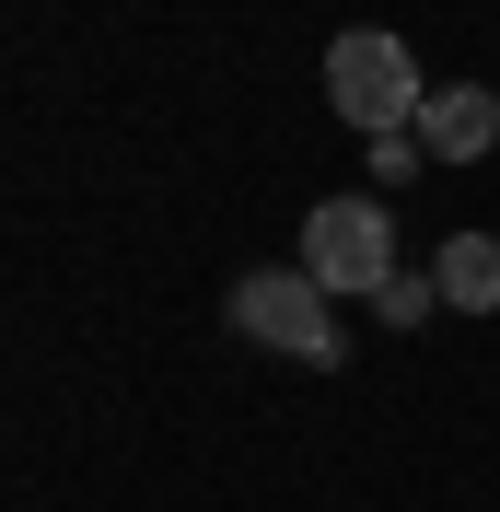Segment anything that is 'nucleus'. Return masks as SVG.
<instances>
[{
  "mask_svg": "<svg viewBox=\"0 0 500 512\" xmlns=\"http://www.w3.org/2000/svg\"><path fill=\"white\" fill-rule=\"evenodd\" d=\"M303 268L338 291V303H373V291L396 280V233H384V210H373V198H326V210L303 222Z\"/></svg>",
  "mask_w": 500,
  "mask_h": 512,
  "instance_id": "3",
  "label": "nucleus"
},
{
  "mask_svg": "<svg viewBox=\"0 0 500 512\" xmlns=\"http://www.w3.org/2000/svg\"><path fill=\"white\" fill-rule=\"evenodd\" d=\"M489 140H500V94H489V82H454V94L419 105V152H431V163H477Z\"/></svg>",
  "mask_w": 500,
  "mask_h": 512,
  "instance_id": "4",
  "label": "nucleus"
},
{
  "mask_svg": "<svg viewBox=\"0 0 500 512\" xmlns=\"http://www.w3.org/2000/svg\"><path fill=\"white\" fill-rule=\"evenodd\" d=\"M373 303H384V326H431V315H442V280H419V268H396V280H384Z\"/></svg>",
  "mask_w": 500,
  "mask_h": 512,
  "instance_id": "6",
  "label": "nucleus"
},
{
  "mask_svg": "<svg viewBox=\"0 0 500 512\" xmlns=\"http://www.w3.org/2000/svg\"><path fill=\"white\" fill-rule=\"evenodd\" d=\"M326 105H338L349 128H373V140H384V128H419L431 94H419V59H407L384 24H349L338 47H326Z\"/></svg>",
  "mask_w": 500,
  "mask_h": 512,
  "instance_id": "2",
  "label": "nucleus"
},
{
  "mask_svg": "<svg viewBox=\"0 0 500 512\" xmlns=\"http://www.w3.org/2000/svg\"><path fill=\"white\" fill-rule=\"evenodd\" d=\"M233 326H245L256 350H291V361H314V373H338V361H349L338 291L314 280V268H256V280H233Z\"/></svg>",
  "mask_w": 500,
  "mask_h": 512,
  "instance_id": "1",
  "label": "nucleus"
},
{
  "mask_svg": "<svg viewBox=\"0 0 500 512\" xmlns=\"http://www.w3.org/2000/svg\"><path fill=\"white\" fill-rule=\"evenodd\" d=\"M431 280H442V303H454V315H500V233H454Z\"/></svg>",
  "mask_w": 500,
  "mask_h": 512,
  "instance_id": "5",
  "label": "nucleus"
}]
</instances>
